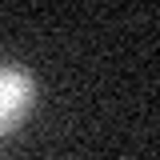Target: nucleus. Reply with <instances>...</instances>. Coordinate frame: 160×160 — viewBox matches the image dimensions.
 Returning a JSON list of instances; mask_svg holds the SVG:
<instances>
[{"mask_svg": "<svg viewBox=\"0 0 160 160\" xmlns=\"http://www.w3.org/2000/svg\"><path fill=\"white\" fill-rule=\"evenodd\" d=\"M28 108H32V80L20 68L0 64V136L8 128H16Z\"/></svg>", "mask_w": 160, "mask_h": 160, "instance_id": "f257e3e1", "label": "nucleus"}]
</instances>
